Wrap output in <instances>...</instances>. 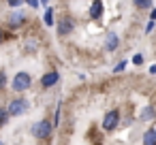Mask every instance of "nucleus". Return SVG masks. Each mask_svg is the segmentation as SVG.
Segmentation results:
<instances>
[{
	"instance_id": "nucleus-1",
	"label": "nucleus",
	"mask_w": 156,
	"mask_h": 145,
	"mask_svg": "<svg viewBox=\"0 0 156 145\" xmlns=\"http://www.w3.org/2000/svg\"><path fill=\"white\" fill-rule=\"evenodd\" d=\"M30 132H32V136L34 139H49L51 136V132H54V122L51 119H41V122H34L32 124V128H30Z\"/></svg>"
},
{
	"instance_id": "nucleus-2",
	"label": "nucleus",
	"mask_w": 156,
	"mask_h": 145,
	"mask_svg": "<svg viewBox=\"0 0 156 145\" xmlns=\"http://www.w3.org/2000/svg\"><path fill=\"white\" fill-rule=\"evenodd\" d=\"M30 85H32V77H30V73H26V71H20V73L13 77V81H11V88H13L17 94L30 90Z\"/></svg>"
},
{
	"instance_id": "nucleus-3",
	"label": "nucleus",
	"mask_w": 156,
	"mask_h": 145,
	"mask_svg": "<svg viewBox=\"0 0 156 145\" xmlns=\"http://www.w3.org/2000/svg\"><path fill=\"white\" fill-rule=\"evenodd\" d=\"M118 124H120V111L118 109H111V111H107L105 115H103V130L105 132H113L115 128H118Z\"/></svg>"
},
{
	"instance_id": "nucleus-4",
	"label": "nucleus",
	"mask_w": 156,
	"mask_h": 145,
	"mask_svg": "<svg viewBox=\"0 0 156 145\" xmlns=\"http://www.w3.org/2000/svg\"><path fill=\"white\" fill-rule=\"evenodd\" d=\"M7 111H9V115H22V113H26V111H28V100H26L24 96L13 98V100L9 102Z\"/></svg>"
},
{
	"instance_id": "nucleus-5",
	"label": "nucleus",
	"mask_w": 156,
	"mask_h": 145,
	"mask_svg": "<svg viewBox=\"0 0 156 145\" xmlns=\"http://www.w3.org/2000/svg\"><path fill=\"white\" fill-rule=\"evenodd\" d=\"M56 28H58V34H60V36H66V34H71V32H73L75 22H73V17L64 15V17H60V19H58Z\"/></svg>"
},
{
	"instance_id": "nucleus-6",
	"label": "nucleus",
	"mask_w": 156,
	"mask_h": 145,
	"mask_svg": "<svg viewBox=\"0 0 156 145\" xmlns=\"http://www.w3.org/2000/svg\"><path fill=\"white\" fill-rule=\"evenodd\" d=\"M24 24H26V13H24V11H13V13L9 15V28L17 30V28H22Z\"/></svg>"
},
{
	"instance_id": "nucleus-7",
	"label": "nucleus",
	"mask_w": 156,
	"mask_h": 145,
	"mask_svg": "<svg viewBox=\"0 0 156 145\" xmlns=\"http://www.w3.org/2000/svg\"><path fill=\"white\" fill-rule=\"evenodd\" d=\"M60 81V73L58 71H49V73H45L43 77H41V85L47 90V88H54L56 83Z\"/></svg>"
},
{
	"instance_id": "nucleus-8",
	"label": "nucleus",
	"mask_w": 156,
	"mask_h": 145,
	"mask_svg": "<svg viewBox=\"0 0 156 145\" xmlns=\"http://www.w3.org/2000/svg\"><path fill=\"white\" fill-rule=\"evenodd\" d=\"M120 47V36L111 30V32H107V36H105V49L111 54V51H115Z\"/></svg>"
},
{
	"instance_id": "nucleus-9",
	"label": "nucleus",
	"mask_w": 156,
	"mask_h": 145,
	"mask_svg": "<svg viewBox=\"0 0 156 145\" xmlns=\"http://www.w3.org/2000/svg\"><path fill=\"white\" fill-rule=\"evenodd\" d=\"M103 15V0H94L90 5V19H98Z\"/></svg>"
},
{
	"instance_id": "nucleus-10",
	"label": "nucleus",
	"mask_w": 156,
	"mask_h": 145,
	"mask_svg": "<svg viewBox=\"0 0 156 145\" xmlns=\"http://www.w3.org/2000/svg\"><path fill=\"white\" fill-rule=\"evenodd\" d=\"M154 117H156V109H154V107H143L141 113H139V119H141V122H150V119H154Z\"/></svg>"
},
{
	"instance_id": "nucleus-11",
	"label": "nucleus",
	"mask_w": 156,
	"mask_h": 145,
	"mask_svg": "<svg viewBox=\"0 0 156 145\" xmlns=\"http://www.w3.org/2000/svg\"><path fill=\"white\" fill-rule=\"evenodd\" d=\"M141 141H143V145H156V128L145 130L143 136H141Z\"/></svg>"
},
{
	"instance_id": "nucleus-12",
	"label": "nucleus",
	"mask_w": 156,
	"mask_h": 145,
	"mask_svg": "<svg viewBox=\"0 0 156 145\" xmlns=\"http://www.w3.org/2000/svg\"><path fill=\"white\" fill-rule=\"evenodd\" d=\"M133 5H135L137 9L145 11V9H152V0H133Z\"/></svg>"
},
{
	"instance_id": "nucleus-13",
	"label": "nucleus",
	"mask_w": 156,
	"mask_h": 145,
	"mask_svg": "<svg viewBox=\"0 0 156 145\" xmlns=\"http://www.w3.org/2000/svg\"><path fill=\"white\" fill-rule=\"evenodd\" d=\"M43 22H45V26H54V9H45V15H43Z\"/></svg>"
},
{
	"instance_id": "nucleus-14",
	"label": "nucleus",
	"mask_w": 156,
	"mask_h": 145,
	"mask_svg": "<svg viewBox=\"0 0 156 145\" xmlns=\"http://www.w3.org/2000/svg\"><path fill=\"white\" fill-rule=\"evenodd\" d=\"M9 117H11V115H9V111H7L5 107H0V128H2V126L9 122Z\"/></svg>"
},
{
	"instance_id": "nucleus-15",
	"label": "nucleus",
	"mask_w": 156,
	"mask_h": 145,
	"mask_svg": "<svg viewBox=\"0 0 156 145\" xmlns=\"http://www.w3.org/2000/svg\"><path fill=\"white\" fill-rule=\"evenodd\" d=\"M126 66H128V60H120V62H118V64L113 66V73H122V71H124Z\"/></svg>"
},
{
	"instance_id": "nucleus-16",
	"label": "nucleus",
	"mask_w": 156,
	"mask_h": 145,
	"mask_svg": "<svg viewBox=\"0 0 156 145\" xmlns=\"http://www.w3.org/2000/svg\"><path fill=\"white\" fill-rule=\"evenodd\" d=\"M7 81H9L7 73H5V71H0V92H2V90L7 88Z\"/></svg>"
},
{
	"instance_id": "nucleus-17",
	"label": "nucleus",
	"mask_w": 156,
	"mask_h": 145,
	"mask_svg": "<svg viewBox=\"0 0 156 145\" xmlns=\"http://www.w3.org/2000/svg\"><path fill=\"white\" fill-rule=\"evenodd\" d=\"M133 64L141 66V64H143V56H141V54H135V56H133Z\"/></svg>"
},
{
	"instance_id": "nucleus-18",
	"label": "nucleus",
	"mask_w": 156,
	"mask_h": 145,
	"mask_svg": "<svg viewBox=\"0 0 156 145\" xmlns=\"http://www.w3.org/2000/svg\"><path fill=\"white\" fill-rule=\"evenodd\" d=\"M24 2L28 7H32V9H39V0H24Z\"/></svg>"
},
{
	"instance_id": "nucleus-19",
	"label": "nucleus",
	"mask_w": 156,
	"mask_h": 145,
	"mask_svg": "<svg viewBox=\"0 0 156 145\" xmlns=\"http://www.w3.org/2000/svg\"><path fill=\"white\" fill-rule=\"evenodd\" d=\"M9 2V7H13V9H17L20 5H22V0H7Z\"/></svg>"
},
{
	"instance_id": "nucleus-20",
	"label": "nucleus",
	"mask_w": 156,
	"mask_h": 145,
	"mask_svg": "<svg viewBox=\"0 0 156 145\" xmlns=\"http://www.w3.org/2000/svg\"><path fill=\"white\" fill-rule=\"evenodd\" d=\"M154 24H156V22H152V19H150V24H147V28H145V32H147V34L154 30Z\"/></svg>"
},
{
	"instance_id": "nucleus-21",
	"label": "nucleus",
	"mask_w": 156,
	"mask_h": 145,
	"mask_svg": "<svg viewBox=\"0 0 156 145\" xmlns=\"http://www.w3.org/2000/svg\"><path fill=\"white\" fill-rule=\"evenodd\" d=\"M2 41H5V30L0 28V45H2Z\"/></svg>"
},
{
	"instance_id": "nucleus-22",
	"label": "nucleus",
	"mask_w": 156,
	"mask_h": 145,
	"mask_svg": "<svg viewBox=\"0 0 156 145\" xmlns=\"http://www.w3.org/2000/svg\"><path fill=\"white\" fill-rule=\"evenodd\" d=\"M150 17H152V22H156V9L152 11V15H150Z\"/></svg>"
},
{
	"instance_id": "nucleus-23",
	"label": "nucleus",
	"mask_w": 156,
	"mask_h": 145,
	"mask_svg": "<svg viewBox=\"0 0 156 145\" xmlns=\"http://www.w3.org/2000/svg\"><path fill=\"white\" fill-rule=\"evenodd\" d=\"M39 2H41V5H47V2H49V0H39Z\"/></svg>"
},
{
	"instance_id": "nucleus-24",
	"label": "nucleus",
	"mask_w": 156,
	"mask_h": 145,
	"mask_svg": "<svg viewBox=\"0 0 156 145\" xmlns=\"http://www.w3.org/2000/svg\"><path fill=\"white\" fill-rule=\"evenodd\" d=\"M0 145H5V141H0Z\"/></svg>"
}]
</instances>
